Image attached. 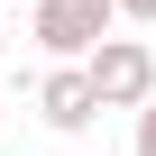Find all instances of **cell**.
Here are the masks:
<instances>
[{
	"instance_id": "obj_3",
	"label": "cell",
	"mask_w": 156,
	"mask_h": 156,
	"mask_svg": "<svg viewBox=\"0 0 156 156\" xmlns=\"http://www.w3.org/2000/svg\"><path fill=\"white\" fill-rule=\"evenodd\" d=\"M37 119H46V129H64V138L101 119V101H92V83H83V64H55L46 83H37Z\"/></svg>"
},
{
	"instance_id": "obj_7",
	"label": "cell",
	"mask_w": 156,
	"mask_h": 156,
	"mask_svg": "<svg viewBox=\"0 0 156 156\" xmlns=\"http://www.w3.org/2000/svg\"><path fill=\"white\" fill-rule=\"evenodd\" d=\"M19 9H28V0H19Z\"/></svg>"
},
{
	"instance_id": "obj_5",
	"label": "cell",
	"mask_w": 156,
	"mask_h": 156,
	"mask_svg": "<svg viewBox=\"0 0 156 156\" xmlns=\"http://www.w3.org/2000/svg\"><path fill=\"white\" fill-rule=\"evenodd\" d=\"M119 19H138V28H156V0H110Z\"/></svg>"
},
{
	"instance_id": "obj_1",
	"label": "cell",
	"mask_w": 156,
	"mask_h": 156,
	"mask_svg": "<svg viewBox=\"0 0 156 156\" xmlns=\"http://www.w3.org/2000/svg\"><path fill=\"white\" fill-rule=\"evenodd\" d=\"M28 37L55 64H83L101 37H119V9H110V0H28Z\"/></svg>"
},
{
	"instance_id": "obj_6",
	"label": "cell",
	"mask_w": 156,
	"mask_h": 156,
	"mask_svg": "<svg viewBox=\"0 0 156 156\" xmlns=\"http://www.w3.org/2000/svg\"><path fill=\"white\" fill-rule=\"evenodd\" d=\"M0 55H9V37H0Z\"/></svg>"
},
{
	"instance_id": "obj_4",
	"label": "cell",
	"mask_w": 156,
	"mask_h": 156,
	"mask_svg": "<svg viewBox=\"0 0 156 156\" xmlns=\"http://www.w3.org/2000/svg\"><path fill=\"white\" fill-rule=\"evenodd\" d=\"M129 119H138V147H129V156H156V101H138Z\"/></svg>"
},
{
	"instance_id": "obj_2",
	"label": "cell",
	"mask_w": 156,
	"mask_h": 156,
	"mask_svg": "<svg viewBox=\"0 0 156 156\" xmlns=\"http://www.w3.org/2000/svg\"><path fill=\"white\" fill-rule=\"evenodd\" d=\"M83 83H92L101 110H138V101H156V46H147V37H101V46L83 55Z\"/></svg>"
}]
</instances>
